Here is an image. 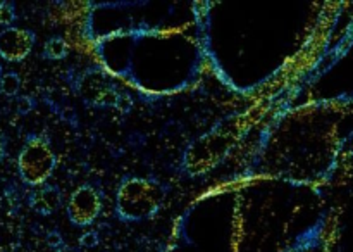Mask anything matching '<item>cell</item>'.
Masks as SVG:
<instances>
[{
	"label": "cell",
	"mask_w": 353,
	"mask_h": 252,
	"mask_svg": "<svg viewBox=\"0 0 353 252\" xmlns=\"http://www.w3.org/2000/svg\"><path fill=\"white\" fill-rule=\"evenodd\" d=\"M79 93L92 106H116L123 102V93L110 83L105 75L88 72L79 81Z\"/></svg>",
	"instance_id": "4"
},
{
	"label": "cell",
	"mask_w": 353,
	"mask_h": 252,
	"mask_svg": "<svg viewBox=\"0 0 353 252\" xmlns=\"http://www.w3.org/2000/svg\"><path fill=\"white\" fill-rule=\"evenodd\" d=\"M21 88V79L16 72H6L0 76V93L7 97L17 95Z\"/></svg>",
	"instance_id": "8"
},
{
	"label": "cell",
	"mask_w": 353,
	"mask_h": 252,
	"mask_svg": "<svg viewBox=\"0 0 353 252\" xmlns=\"http://www.w3.org/2000/svg\"><path fill=\"white\" fill-rule=\"evenodd\" d=\"M62 202V195L59 192V188L50 185L40 186L38 190H34L33 195H31L30 204L38 214H43V216H48L54 211L59 209Z\"/></svg>",
	"instance_id": "6"
},
{
	"label": "cell",
	"mask_w": 353,
	"mask_h": 252,
	"mask_svg": "<svg viewBox=\"0 0 353 252\" xmlns=\"http://www.w3.org/2000/svg\"><path fill=\"white\" fill-rule=\"evenodd\" d=\"M102 211V195L92 185H83L71 193L68 202V216L78 226L92 224Z\"/></svg>",
	"instance_id": "3"
},
{
	"label": "cell",
	"mask_w": 353,
	"mask_h": 252,
	"mask_svg": "<svg viewBox=\"0 0 353 252\" xmlns=\"http://www.w3.org/2000/svg\"><path fill=\"white\" fill-rule=\"evenodd\" d=\"M34 45L33 31L23 28H6L0 31V57L9 62H19L30 55Z\"/></svg>",
	"instance_id": "5"
},
{
	"label": "cell",
	"mask_w": 353,
	"mask_h": 252,
	"mask_svg": "<svg viewBox=\"0 0 353 252\" xmlns=\"http://www.w3.org/2000/svg\"><path fill=\"white\" fill-rule=\"evenodd\" d=\"M79 244H81L83 247H95V245L99 244V237H97L95 231H88V233H85L79 238Z\"/></svg>",
	"instance_id": "10"
},
{
	"label": "cell",
	"mask_w": 353,
	"mask_h": 252,
	"mask_svg": "<svg viewBox=\"0 0 353 252\" xmlns=\"http://www.w3.org/2000/svg\"><path fill=\"white\" fill-rule=\"evenodd\" d=\"M68 50H69L68 41L61 37H54L50 38V40H47V43H45V48H43L45 57L48 59H64L65 55H68Z\"/></svg>",
	"instance_id": "7"
},
{
	"label": "cell",
	"mask_w": 353,
	"mask_h": 252,
	"mask_svg": "<svg viewBox=\"0 0 353 252\" xmlns=\"http://www.w3.org/2000/svg\"><path fill=\"white\" fill-rule=\"evenodd\" d=\"M55 252H76V251H72V249H57Z\"/></svg>",
	"instance_id": "13"
},
{
	"label": "cell",
	"mask_w": 353,
	"mask_h": 252,
	"mask_svg": "<svg viewBox=\"0 0 353 252\" xmlns=\"http://www.w3.org/2000/svg\"><path fill=\"white\" fill-rule=\"evenodd\" d=\"M3 75V72H2V66H0V76H2Z\"/></svg>",
	"instance_id": "14"
},
{
	"label": "cell",
	"mask_w": 353,
	"mask_h": 252,
	"mask_svg": "<svg viewBox=\"0 0 353 252\" xmlns=\"http://www.w3.org/2000/svg\"><path fill=\"white\" fill-rule=\"evenodd\" d=\"M31 109H33V100H31L30 97H19V99H17V110H19L21 114L30 113Z\"/></svg>",
	"instance_id": "11"
},
{
	"label": "cell",
	"mask_w": 353,
	"mask_h": 252,
	"mask_svg": "<svg viewBox=\"0 0 353 252\" xmlns=\"http://www.w3.org/2000/svg\"><path fill=\"white\" fill-rule=\"evenodd\" d=\"M164 202V188L161 183L148 178H128L121 183L116 195V209L119 217L140 221L152 217Z\"/></svg>",
	"instance_id": "1"
},
{
	"label": "cell",
	"mask_w": 353,
	"mask_h": 252,
	"mask_svg": "<svg viewBox=\"0 0 353 252\" xmlns=\"http://www.w3.org/2000/svg\"><path fill=\"white\" fill-rule=\"evenodd\" d=\"M57 157L48 144L41 137H30L17 157V168L24 183L31 186H41L54 173Z\"/></svg>",
	"instance_id": "2"
},
{
	"label": "cell",
	"mask_w": 353,
	"mask_h": 252,
	"mask_svg": "<svg viewBox=\"0 0 353 252\" xmlns=\"http://www.w3.org/2000/svg\"><path fill=\"white\" fill-rule=\"evenodd\" d=\"M14 17H16V12H14V7L7 2H0V24L10 28Z\"/></svg>",
	"instance_id": "9"
},
{
	"label": "cell",
	"mask_w": 353,
	"mask_h": 252,
	"mask_svg": "<svg viewBox=\"0 0 353 252\" xmlns=\"http://www.w3.org/2000/svg\"><path fill=\"white\" fill-rule=\"evenodd\" d=\"M3 155H6V144H3V138L0 137V161L3 159Z\"/></svg>",
	"instance_id": "12"
}]
</instances>
